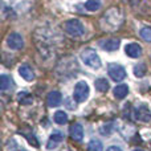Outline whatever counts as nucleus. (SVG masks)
<instances>
[{
  "mask_svg": "<svg viewBox=\"0 0 151 151\" xmlns=\"http://www.w3.org/2000/svg\"><path fill=\"white\" fill-rule=\"evenodd\" d=\"M106 151H123V150L121 149V147H118V146H110Z\"/></svg>",
  "mask_w": 151,
  "mask_h": 151,
  "instance_id": "412c9836",
  "label": "nucleus"
},
{
  "mask_svg": "<svg viewBox=\"0 0 151 151\" xmlns=\"http://www.w3.org/2000/svg\"><path fill=\"white\" fill-rule=\"evenodd\" d=\"M55 122L57 125H65L68 122V114L64 110H58L55 113Z\"/></svg>",
  "mask_w": 151,
  "mask_h": 151,
  "instance_id": "4468645a",
  "label": "nucleus"
},
{
  "mask_svg": "<svg viewBox=\"0 0 151 151\" xmlns=\"http://www.w3.org/2000/svg\"><path fill=\"white\" fill-rule=\"evenodd\" d=\"M125 52L129 57L131 58H138L142 56V47L137 42H130L125 47Z\"/></svg>",
  "mask_w": 151,
  "mask_h": 151,
  "instance_id": "0eeeda50",
  "label": "nucleus"
},
{
  "mask_svg": "<svg viewBox=\"0 0 151 151\" xmlns=\"http://www.w3.org/2000/svg\"><path fill=\"white\" fill-rule=\"evenodd\" d=\"M19 74H20L25 81H33L35 80V73L29 65H21L20 68H19Z\"/></svg>",
  "mask_w": 151,
  "mask_h": 151,
  "instance_id": "f8f14e48",
  "label": "nucleus"
},
{
  "mask_svg": "<svg viewBox=\"0 0 151 151\" xmlns=\"http://www.w3.org/2000/svg\"><path fill=\"white\" fill-rule=\"evenodd\" d=\"M107 73H109V77L115 82H121V81H123L126 78L125 68L122 65H119V64H109Z\"/></svg>",
  "mask_w": 151,
  "mask_h": 151,
  "instance_id": "20e7f679",
  "label": "nucleus"
},
{
  "mask_svg": "<svg viewBox=\"0 0 151 151\" xmlns=\"http://www.w3.org/2000/svg\"><path fill=\"white\" fill-rule=\"evenodd\" d=\"M9 86H11L9 77H8V76H5V74H1V76H0V89H1V90H7Z\"/></svg>",
  "mask_w": 151,
  "mask_h": 151,
  "instance_id": "a211bd4d",
  "label": "nucleus"
},
{
  "mask_svg": "<svg viewBox=\"0 0 151 151\" xmlns=\"http://www.w3.org/2000/svg\"><path fill=\"white\" fill-rule=\"evenodd\" d=\"M7 44L11 49L13 50H17V49H21L24 47V39L21 37L20 33H11L9 36L7 37Z\"/></svg>",
  "mask_w": 151,
  "mask_h": 151,
  "instance_id": "39448f33",
  "label": "nucleus"
},
{
  "mask_svg": "<svg viewBox=\"0 0 151 151\" xmlns=\"http://www.w3.org/2000/svg\"><path fill=\"white\" fill-rule=\"evenodd\" d=\"M146 73V65L145 64H138V65L134 66V74L135 77H143Z\"/></svg>",
  "mask_w": 151,
  "mask_h": 151,
  "instance_id": "aec40b11",
  "label": "nucleus"
},
{
  "mask_svg": "<svg viewBox=\"0 0 151 151\" xmlns=\"http://www.w3.org/2000/svg\"><path fill=\"white\" fill-rule=\"evenodd\" d=\"M94 86H96V89L98 91L104 93V91H107V89H109V82H107V80H105V78H98V80H96V82H94Z\"/></svg>",
  "mask_w": 151,
  "mask_h": 151,
  "instance_id": "dca6fc26",
  "label": "nucleus"
},
{
  "mask_svg": "<svg viewBox=\"0 0 151 151\" xmlns=\"http://www.w3.org/2000/svg\"><path fill=\"white\" fill-rule=\"evenodd\" d=\"M80 58L82 60V63L85 64L86 66L91 69H99L102 65V61L99 58V56L96 53V50L91 49V48H88V49H83L80 55Z\"/></svg>",
  "mask_w": 151,
  "mask_h": 151,
  "instance_id": "f257e3e1",
  "label": "nucleus"
},
{
  "mask_svg": "<svg viewBox=\"0 0 151 151\" xmlns=\"http://www.w3.org/2000/svg\"><path fill=\"white\" fill-rule=\"evenodd\" d=\"M113 93H114V97L118 99H123L126 96L129 94V86L127 85H118L114 88V90H113Z\"/></svg>",
  "mask_w": 151,
  "mask_h": 151,
  "instance_id": "ddd939ff",
  "label": "nucleus"
},
{
  "mask_svg": "<svg viewBox=\"0 0 151 151\" xmlns=\"http://www.w3.org/2000/svg\"><path fill=\"white\" fill-rule=\"evenodd\" d=\"M119 44H121V41L118 39H105L98 42L99 48L106 50V52H115V50H118Z\"/></svg>",
  "mask_w": 151,
  "mask_h": 151,
  "instance_id": "423d86ee",
  "label": "nucleus"
},
{
  "mask_svg": "<svg viewBox=\"0 0 151 151\" xmlns=\"http://www.w3.org/2000/svg\"><path fill=\"white\" fill-rule=\"evenodd\" d=\"M135 115L139 121H143V122H147V121L151 119V111L146 105H141V106L137 107Z\"/></svg>",
  "mask_w": 151,
  "mask_h": 151,
  "instance_id": "9d476101",
  "label": "nucleus"
},
{
  "mask_svg": "<svg viewBox=\"0 0 151 151\" xmlns=\"http://www.w3.org/2000/svg\"><path fill=\"white\" fill-rule=\"evenodd\" d=\"M101 5H102L101 0H88V1L85 3V8L88 11H90V12H96V11H98L99 8H101Z\"/></svg>",
  "mask_w": 151,
  "mask_h": 151,
  "instance_id": "2eb2a0df",
  "label": "nucleus"
},
{
  "mask_svg": "<svg viewBox=\"0 0 151 151\" xmlns=\"http://www.w3.org/2000/svg\"><path fill=\"white\" fill-rule=\"evenodd\" d=\"M63 141H64V134L61 133V131H55V133L49 137V141H48L47 149H49V150L56 149V147H57Z\"/></svg>",
  "mask_w": 151,
  "mask_h": 151,
  "instance_id": "1a4fd4ad",
  "label": "nucleus"
},
{
  "mask_svg": "<svg viewBox=\"0 0 151 151\" xmlns=\"http://www.w3.org/2000/svg\"><path fill=\"white\" fill-rule=\"evenodd\" d=\"M139 35H141V37L145 40V41L151 42V28L150 27H145V28H142L141 32H139Z\"/></svg>",
  "mask_w": 151,
  "mask_h": 151,
  "instance_id": "6ab92c4d",
  "label": "nucleus"
},
{
  "mask_svg": "<svg viewBox=\"0 0 151 151\" xmlns=\"http://www.w3.org/2000/svg\"><path fill=\"white\" fill-rule=\"evenodd\" d=\"M88 151H104V146L97 139H91L88 143Z\"/></svg>",
  "mask_w": 151,
  "mask_h": 151,
  "instance_id": "f3484780",
  "label": "nucleus"
},
{
  "mask_svg": "<svg viewBox=\"0 0 151 151\" xmlns=\"http://www.w3.org/2000/svg\"><path fill=\"white\" fill-rule=\"evenodd\" d=\"M61 101H63V96H61L60 91L53 90L50 91L47 96V102L49 107H57L58 105H61Z\"/></svg>",
  "mask_w": 151,
  "mask_h": 151,
  "instance_id": "6e6552de",
  "label": "nucleus"
},
{
  "mask_svg": "<svg viewBox=\"0 0 151 151\" xmlns=\"http://www.w3.org/2000/svg\"><path fill=\"white\" fill-rule=\"evenodd\" d=\"M69 133H70L72 139H74V141H77V142L82 141V138H83V129H82V126H81L80 123H74V125H72Z\"/></svg>",
  "mask_w": 151,
  "mask_h": 151,
  "instance_id": "9b49d317",
  "label": "nucleus"
},
{
  "mask_svg": "<svg viewBox=\"0 0 151 151\" xmlns=\"http://www.w3.org/2000/svg\"><path fill=\"white\" fill-rule=\"evenodd\" d=\"M64 31L72 37H80L85 33V27L77 19H72L64 23Z\"/></svg>",
  "mask_w": 151,
  "mask_h": 151,
  "instance_id": "f03ea898",
  "label": "nucleus"
},
{
  "mask_svg": "<svg viewBox=\"0 0 151 151\" xmlns=\"http://www.w3.org/2000/svg\"><path fill=\"white\" fill-rule=\"evenodd\" d=\"M89 94H90V88H89L88 82L85 81H78L74 86L73 90V98L76 102L78 104H82L86 99L89 98Z\"/></svg>",
  "mask_w": 151,
  "mask_h": 151,
  "instance_id": "7ed1b4c3",
  "label": "nucleus"
},
{
  "mask_svg": "<svg viewBox=\"0 0 151 151\" xmlns=\"http://www.w3.org/2000/svg\"><path fill=\"white\" fill-rule=\"evenodd\" d=\"M134 151H143V150H139V149H137V150H134Z\"/></svg>",
  "mask_w": 151,
  "mask_h": 151,
  "instance_id": "4be33fe9",
  "label": "nucleus"
}]
</instances>
